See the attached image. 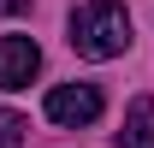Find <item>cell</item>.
I'll return each mask as SVG.
<instances>
[{
	"mask_svg": "<svg viewBox=\"0 0 154 148\" xmlns=\"http://www.w3.org/2000/svg\"><path fill=\"white\" fill-rule=\"evenodd\" d=\"M71 48L83 59H119L131 48V12L119 0H89L71 12Z\"/></svg>",
	"mask_w": 154,
	"mask_h": 148,
	"instance_id": "1",
	"label": "cell"
},
{
	"mask_svg": "<svg viewBox=\"0 0 154 148\" xmlns=\"http://www.w3.org/2000/svg\"><path fill=\"white\" fill-rule=\"evenodd\" d=\"M48 119L54 125H95L101 119V89L95 83H59V89H48Z\"/></svg>",
	"mask_w": 154,
	"mask_h": 148,
	"instance_id": "2",
	"label": "cell"
},
{
	"mask_svg": "<svg viewBox=\"0 0 154 148\" xmlns=\"http://www.w3.org/2000/svg\"><path fill=\"white\" fill-rule=\"evenodd\" d=\"M42 71V48L30 36H0V89H24Z\"/></svg>",
	"mask_w": 154,
	"mask_h": 148,
	"instance_id": "3",
	"label": "cell"
},
{
	"mask_svg": "<svg viewBox=\"0 0 154 148\" xmlns=\"http://www.w3.org/2000/svg\"><path fill=\"white\" fill-rule=\"evenodd\" d=\"M125 148H154V95H136L125 107Z\"/></svg>",
	"mask_w": 154,
	"mask_h": 148,
	"instance_id": "4",
	"label": "cell"
},
{
	"mask_svg": "<svg viewBox=\"0 0 154 148\" xmlns=\"http://www.w3.org/2000/svg\"><path fill=\"white\" fill-rule=\"evenodd\" d=\"M0 148H24V119L18 113H0Z\"/></svg>",
	"mask_w": 154,
	"mask_h": 148,
	"instance_id": "5",
	"label": "cell"
},
{
	"mask_svg": "<svg viewBox=\"0 0 154 148\" xmlns=\"http://www.w3.org/2000/svg\"><path fill=\"white\" fill-rule=\"evenodd\" d=\"M0 12L12 18V12H30V0H0Z\"/></svg>",
	"mask_w": 154,
	"mask_h": 148,
	"instance_id": "6",
	"label": "cell"
}]
</instances>
